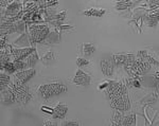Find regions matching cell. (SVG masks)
<instances>
[{
  "mask_svg": "<svg viewBox=\"0 0 159 126\" xmlns=\"http://www.w3.org/2000/svg\"><path fill=\"white\" fill-rule=\"evenodd\" d=\"M156 102H157V93H156V91L148 92V93H147L144 97H141V99L139 100V103H140L141 106L154 104V103H156Z\"/></svg>",
  "mask_w": 159,
  "mask_h": 126,
  "instance_id": "16",
  "label": "cell"
},
{
  "mask_svg": "<svg viewBox=\"0 0 159 126\" xmlns=\"http://www.w3.org/2000/svg\"><path fill=\"white\" fill-rule=\"evenodd\" d=\"M154 78L157 79V81H159V68L157 69V71L155 72V74H154Z\"/></svg>",
  "mask_w": 159,
  "mask_h": 126,
  "instance_id": "35",
  "label": "cell"
},
{
  "mask_svg": "<svg viewBox=\"0 0 159 126\" xmlns=\"http://www.w3.org/2000/svg\"><path fill=\"white\" fill-rule=\"evenodd\" d=\"M13 83H14V92L15 96H16V101L19 104L25 106L29 103L30 100L32 99V94L30 93L29 87L27 85L16 83L14 79H13Z\"/></svg>",
  "mask_w": 159,
  "mask_h": 126,
  "instance_id": "4",
  "label": "cell"
},
{
  "mask_svg": "<svg viewBox=\"0 0 159 126\" xmlns=\"http://www.w3.org/2000/svg\"><path fill=\"white\" fill-rule=\"evenodd\" d=\"M126 89H129L126 79H121V81H108L106 89L104 90L105 97L108 101H114L119 96H121Z\"/></svg>",
  "mask_w": 159,
  "mask_h": 126,
  "instance_id": "3",
  "label": "cell"
},
{
  "mask_svg": "<svg viewBox=\"0 0 159 126\" xmlns=\"http://www.w3.org/2000/svg\"><path fill=\"white\" fill-rule=\"evenodd\" d=\"M24 15V2L12 1L6 9H1V17H19Z\"/></svg>",
  "mask_w": 159,
  "mask_h": 126,
  "instance_id": "5",
  "label": "cell"
},
{
  "mask_svg": "<svg viewBox=\"0 0 159 126\" xmlns=\"http://www.w3.org/2000/svg\"><path fill=\"white\" fill-rule=\"evenodd\" d=\"M91 82V75L86 72H84L83 70L79 69L76 71L75 75L73 76L72 79V83L75 85H79V86H88Z\"/></svg>",
  "mask_w": 159,
  "mask_h": 126,
  "instance_id": "10",
  "label": "cell"
},
{
  "mask_svg": "<svg viewBox=\"0 0 159 126\" xmlns=\"http://www.w3.org/2000/svg\"><path fill=\"white\" fill-rule=\"evenodd\" d=\"M76 65L80 68H83V67H87L90 65V61L87 60L86 57H78L76 58Z\"/></svg>",
  "mask_w": 159,
  "mask_h": 126,
  "instance_id": "29",
  "label": "cell"
},
{
  "mask_svg": "<svg viewBox=\"0 0 159 126\" xmlns=\"http://www.w3.org/2000/svg\"><path fill=\"white\" fill-rule=\"evenodd\" d=\"M84 15L86 16H93V17H102L106 14V11L104 9H89V10H86V11L83 12Z\"/></svg>",
  "mask_w": 159,
  "mask_h": 126,
  "instance_id": "22",
  "label": "cell"
},
{
  "mask_svg": "<svg viewBox=\"0 0 159 126\" xmlns=\"http://www.w3.org/2000/svg\"><path fill=\"white\" fill-rule=\"evenodd\" d=\"M36 71H35L34 68L32 69H27V70H24V71H20V72H17L14 76V81L18 84H22V85H25L27 82H29L33 76L35 75Z\"/></svg>",
  "mask_w": 159,
  "mask_h": 126,
  "instance_id": "9",
  "label": "cell"
},
{
  "mask_svg": "<svg viewBox=\"0 0 159 126\" xmlns=\"http://www.w3.org/2000/svg\"><path fill=\"white\" fill-rule=\"evenodd\" d=\"M61 126H80V123L78 121H63Z\"/></svg>",
  "mask_w": 159,
  "mask_h": 126,
  "instance_id": "30",
  "label": "cell"
},
{
  "mask_svg": "<svg viewBox=\"0 0 159 126\" xmlns=\"http://www.w3.org/2000/svg\"><path fill=\"white\" fill-rule=\"evenodd\" d=\"M50 28L47 24L28 25V33L30 35L32 47H35L36 43H43L50 34Z\"/></svg>",
  "mask_w": 159,
  "mask_h": 126,
  "instance_id": "1",
  "label": "cell"
},
{
  "mask_svg": "<svg viewBox=\"0 0 159 126\" xmlns=\"http://www.w3.org/2000/svg\"><path fill=\"white\" fill-rule=\"evenodd\" d=\"M1 71L7 72V74H16V69L14 67V61H10V63L6 64L3 67L1 68Z\"/></svg>",
  "mask_w": 159,
  "mask_h": 126,
  "instance_id": "27",
  "label": "cell"
},
{
  "mask_svg": "<svg viewBox=\"0 0 159 126\" xmlns=\"http://www.w3.org/2000/svg\"><path fill=\"white\" fill-rule=\"evenodd\" d=\"M67 90L68 88L63 83H50L40 85L36 90V93L39 97H42L43 100H47L54 96L65 93V92H67Z\"/></svg>",
  "mask_w": 159,
  "mask_h": 126,
  "instance_id": "2",
  "label": "cell"
},
{
  "mask_svg": "<svg viewBox=\"0 0 159 126\" xmlns=\"http://www.w3.org/2000/svg\"><path fill=\"white\" fill-rule=\"evenodd\" d=\"M139 3L138 1H119L116 3V6H115V7H116L117 11H130L132 10V7H135V4Z\"/></svg>",
  "mask_w": 159,
  "mask_h": 126,
  "instance_id": "17",
  "label": "cell"
},
{
  "mask_svg": "<svg viewBox=\"0 0 159 126\" xmlns=\"http://www.w3.org/2000/svg\"><path fill=\"white\" fill-rule=\"evenodd\" d=\"M136 115L133 114L129 115H124L122 120V126H133L135 124V119Z\"/></svg>",
  "mask_w": 159,
  "mask_h": 126,
  "instance_id": "26",
  "label": "cell"
},
{
  "mask_svg": "<svg viewBox=\"0 0 159 126\" xmlns=\"http://www.w3.org/2000/svg\"><path fill=\"white\" fill-rule=\"evenodd\" d=\"M35 47H30V48H24V49H19V48H13L12 47V54L13 57L15 61H24L31 53L34 51Z\"/></svg>",
  "mask_w": 159,
  "mask_h": 126,
  "instance_id": "11",
  "label": "cell"
},
{
  "mask_svg": "<svg viewBox=\"0 0 159 126\" xmlns=\"http://www.w3.org/2000/svg\"><path fill=\"white\" fill-rule=\"evenodd\" d=\"M1 100H2V104L3 105H12L14 104L16 101V96H15L14 92V83H12L9 85L7 87H6L3 90H1Z\"/></svg>",
  "mask_w": 159,
  "mask_h": 126,
  "instance_id": "8",
  "label": "cell"
},
{
  "mask_svg": "<svg viewBox=\"0 0 159 126\" xmlns=\"http://www.w3.org/2000/svg\"><path fill=\"white\" fill-rule=\"evenodd\" d=\"M43 126H56V123L53 120H45L43 123Z\"/></svg>",
  "mask_w": 159,
  "mask_h": 126,
  "instance_id": "32",
  "label": "cell"
},
{
  "mask_svg": "<svg viewBox=\"0 0 159 126\" xmlns=\"http://www.w3.org/2000/svg\"><path fill=\"white\" fill-rule=\"evenodd\" d=\"M40 109L43 110V111H47V112H49V114L52 115V111H53V108H48V107H45V106H43V107H40Z\"/></svg>",
  "mask_w": 159,
  "mask_h": 126,
  "instance_id": "33",
  "label": "cell"
},
{
  "mask_svg": "<svg viewBox=\"0 0 159 126\" xmlns=\"http://www.w3.org/2000/svg\"><path fill=\"white\" fill-rule=\"evenodd\" d=\"M0 83H1V90H3L6 87L9 86L12 83V79L10 76V74H7V72L1 71V75H0Z\"/></svg>",
  "mask_w": 159,
  "mask_h": 126,
  "instance_id": "23",
  "label": "cell"
},
{
  "mask_svg": "<svg viewBox=\"0 0 159 126\" xmlns=\"http://www.w3.org/2000/svg\"><path fill=\"white\" fill-rule=\"evenodd\" d=\"M39 60V57H38V54H37V51L36 49H34V51H33L32 53L30 54L29 56H28L25 60H24L25 61V64H27V67L28 69H32L33 67L36 65V63Z\"/></svg>",
  "mask_w": 159,
  "mask_h": 126,
  "instance_id": "20",
  "label": "cell"
},
{
  "mask_svg": "<svg viewBox=\"0 0 159 126\" xmlns=\"http://www.w3.org/2000/svg\"><path fill=\"white\" fill-rule=\"evenodd\" d=\"M56 61H57V57H56L55 53L53 52V51H48V52H46L43 54L42 57V63L45 66H49Z\"/></svg>",
  "mask_w": 159,
  "mask_h": 126,
  "instance_id": "21",
  "label": "cell"
},
{
  "mask_svg": "<svg viewBox=\"0 0 159 126\" xmlns=\"http://www.w3.org/2000/svg\"><path fill=\"white\" fill-rule=\"evenodd\" d=\"M12 47L13 48H19V49L32 47V43H31L29 33L25 32V33H24V34L20 35L16 40H14V43H12Z\"/></svg>",
  "mask_w": 159,
  "mask_h": 126,
  "instance_id": "12",
  "label": "cell"
},
{
  "mask_svg": "<svg viewBox=\"0 0 159 126\" xmlns=\"http://www.w3.org/2000/svg\"><path fill=\"white\" fill-rule=\"evenodd\" d=\"M153 56L159 61V49H158V50H155V51H154V52H153Z\"/></svg>",
  "mask_w": 159,
  "mask_h": 126,
  "instance_id": "34",
  "label": "cell"
},
{
  "mask_svg": "<svg viewBox=\"0 0 159 126\" xmlns=\"http://www.w3.org/2000/svg\"><path fill=\"white\" fill-rule=\"evenodd\" d=\"M68 112V106L63 103H58L56 104V106L53 108L52 111V117L56 118V119H63Z\"/></svg>",
  "mask_w": 159,
  "mask_h": 126,
  "instance_id": "14",
  "label": "cell"
},
{
  "mask_svg": "<svg viewBox=\"0 0 159 126\" xmlns=\"http://www.w3.org/2000/svg\"><path fill=\"white\" fill-rule=\"evenodd\" d=\"M156 14H157V16H158V21H159V12H156Z\"/></svg>",
  "mask_w": 159,
  "mask_h": 126,
  "instance_id": "36",
  "label": "cell"
},
{
  "mask_svg": "<svg viewBox=\"0 0 159 126\" xmlns=\"http://www.w3.org/2000/svg\"><path fill=\"white\" fill-rule=\"evenodd\" d=\"M61 32L57 29H54L53 31H51L50 34L48 35V37L46 38V40L43 43V45H58L61 43Z\"/></svg>",
  "mask_w": 159,
  "mask_h": 126,
  "instance_id": "13",
  "label": "cell"
},
{
  "mask_svg": "<svg viewBox=\"0 0 159 126\" xmlns=\"http://www.w3.org/2000/svg\"><path fill=\"white\" fill-rule=\"evenodd\" d=\"M100 65H101V70L105 76H111L114 74L116 64H115L114 56L112 55H106L104 57H102Z\"/></svg>",
  "mask_w": 159,
  "mask_h": 126,
  "instance_id": "7",
  "label": "cell"
},
{
  "mask_svg": "<svg viewBox=\"0 0 159 126\" xmlns=\"http://www.w3.org/2000/svg\"><path fill=\"white\" fill-rule=\"evenodd\" d=\"M130 54H114V61L116 66H121L124 65V63L127 61V58L129 57Z\"/></svg>",
  "mask_w": 159,
  "mask_h": 126,
  "instance_id": "24",
  "label": "cell"
},
{
  "mask_svg": "<svg viewBox=\"0 0 159 126\" xmlns=\"http://www.w3.org/2000/svg\"><path fill=\"white\" fill-rule=\"evenodd\" d=\"M143 22L150 28H155L156 25H158V16L157 14H147L144 17H143Z\"/></svg>",
  "mask_w": 159,
  "mask_h": 126,
  "instance_id": "19",
  "label": "cell"
},
{
  "mask_svg": "<svg viewBox=\"0 0 159 126\" xmlns=\"http://www.w3.org/2000/svg\"><path fill=\"white\" fill-rule=\"evenodd\" d=\"M54 29H57L60 32H61V31H70V30H73L74 28L72 27V25H61V27L58 28H54Z\"/></svg>",
  "mask_w": 159,
  "mask_h": 126,
  "instance_id": "31",
  "label": "cell"
},
{
  "mask_svg": "<svg viewBox=\"0 0 159 126\" xmlns=\"http://www.w3.org/2000/svg\"><path fill=\"white\" fill-rule=\"evenodd\" d=\"M110 107L114 108V109H117V110H121L123 112L129 111L130 109L129 89H126L121 96H119L117 99H115L114 101L110 102Z\"/></svg>",
  "mask_w": 159,
  "mask_h": 126,
  "instance_id": "6",
  "label": "cell"
},
{
  "mask_svg": "<svg viewBox=\"0 0 159 126\" xmlns=\"http://www.w3.org/2000/svg\"><path fill=\"white\" fill-rule=\"evenodd\" d=\"M81 52L83 53L84 57H90L96 52V46L90 43H81Z\"/></svg>",
  "mask_w": 159,
  "mask_h": 126,
  "instance_id": "15",
  "label": "cell"
},
{
  "mask_svg": "<svg viewBox=\"0 0 159 126\" xmlns=\"http://www.w3.org/2000/svg\"><path fill=\"white\" fill-rule=\"evenodd\" d=\"M126 82H127V86H129V87H133V88H137V89L142 88L141 76H140V78H129V79H126Z\"/></svg>",
  "mask_w": 159,
  "mask_h": 126,
  "instance_id": "25",
  "label": "cell"
},
{
  "mask_svg": "<svg viewBox=\"0 0 159 126\" xmlns=\"http://www.w3.org/2000/svg\"><path fill=\"white\" fill-rule=\"evenodd\" d=\"M14 67H15V69H16V73L28 69L27 64H25V61H14Z\"/></svg>",
  "mask_w": 159,
  "mask_h": 126,
  "instance_id": "28",
  "label": "cell"
},
{
  "mask_svg": "<svg viewBox=\"0 0 159 126\" xmlns=\"http://www.w3.org/2000/svg\"><path fill=\"white\" fill-rule=\"evenodd\" d=\"M124 117V112L121 110L114 109V114L111 117V124L110 126H122V120Z\"/></svg>",
  "mask_w": 159,
  "mask_h": 126,
  "instance_id": "18",
  "label": "cell"
}]
</instances>
